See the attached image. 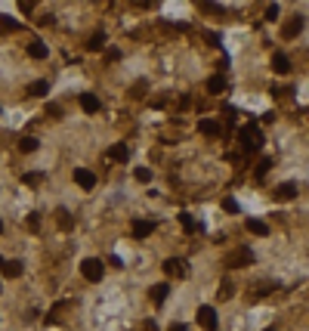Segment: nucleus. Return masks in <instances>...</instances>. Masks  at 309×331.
<instances>
[{
  "instance_id": "f257e3e1",
  "label": "nucleus",
  "mask_w": 309,
  "mask_h": 331,
  "mask_svg": "<svg viewBox=\"0 0 309 331\" xmlns=\"http://www.w3.org/2000/svg\"><path fill=\"white\" fill-rule=\"evenodd\" d=\"M238 143H241V149H244L247 155L260 152V146H263V133H260V127H257L254 121H250L247 127H241V130H238Z\"/></svg>"
},
{
  "instance_id": "f03ea898",
  "label": "nucleus",
  "mask_w": 309,
  "mask_h": 331,
  "mask_svg": "<svg viewBox=\"0 0 309 331\" xmlns=\"http://www.w3.org/2000/svg\"><path fill=\"white\" fill-rule=\"evenodd\" d=\"M81 276L87 282H102V276H105V263H102L99 257H87L81 263Z\"/></svg>"
},
{
  "instance_id": "7ed1b4c3",
  "label": "nucleus",
  "mask_w": 309,
  "mask_h": 331,
  "mask_svg": "<svg viewBox=\"0 0 309 331\" xmlns=\"http://www.w3.org/2000/svg\"><path fill=\"white\" fill-rule=\"evenodd\" d=\"M247 263H254V251L250 248H238V251H232V254H226V266L229 269H238V266H247Z\"/></svg>"
},
{
  "instance_id": "20e7f679",
  "label": "nucleus",
  "mask_w": 309,
  "mask_h": 331,
  "mask_svg": "<svg viewBox=\"0 0 309 331\" xmlns=\"http://www.w3.org/2000/svg\"><path fill=\"white\" fill-rule=\"evenodd\" d=\"M74 183L84 192H90V189H96V174H93V170H87V167H74Z\"/></svg>"
},
{
  "instance_id": "39448f33",
  "label": "nucleus",
  "mask_w": 309,
  "mask_h": 331,
  "mask_svg": "<svg viewBox=\"0 0 309 331\" xmlns=\"http://www.w3.org/2000/svg\"><path fill=\"white\" fill-rule=\"evenodd\" d=\"M164 272L170 279H186V263H182L179 257H167L164 260Z\"/></svg>"
},
{
  "instance_id": "423d86ee",
  "label": "nucleus",
  "mask_w": 309,
  "mask_h": 331,
  "mask_svg": "<svg viewBox=\"0 0 309 331\" xmlns=\"http://www.w3.org/2000/svg\"><path fill=\"white\" fill-rule=\"evenodd\" d=\"M198 325L207 328V331H216V313H213V306H198Z\"/></svg>"
},
{
  "instance_id": "0eeeda50",
  "label": "nucleus",
  "mask_w": 309,
  "mask_h": 331,
  "mask_svg": "<svg viewBox=\"0 0 309 331\" xmlns=\"http://www.w3.org/2000/svg\"><path fill=\"white\" fill-rule=\"evenodd\" d=\"M300 31H303V16H291L288 22H284V28H281V37L291 40V37H297Z\"/></svg>"
},
{
  "instance_id": "6e6552de",
  "label": "nucleus",
  "mask_w": 309,
  "mask_h": 331,
  "mask_svg": "<svg viewBox=\"0 0 309 331\" xmlns=\"http://www.w3.org/2000/svg\"><path fill=\"white\" fill-rule=\"evenodd\" d=\"M130 229H133V238H148V235L155 232V223L152 220H133Z\"/></svg>"
},
{
  "instance_id": "1a4fd4ad",
  "label": "nucleus",
  "mask_w": 309,
  "mask_h": 331,
  "mask_svg": "<svg viewBox=\"0 0 309 331\" xmlns=\"http://www.w3.org/2000/svg\"><path fill=\"white\" fill-rule=\"evenodd\" d=\"M198 133H204V136H220L223 127H220V121H213V118H201L198 121Z\"/></svg>"
},
{
  "instance_id": "9d476101",
  "label": "nucleus",
  "mask_w": 309,
  "mask_h": 331,
  "mask_svg": "<svg viewBox=\"0 0 309 331\" xmlns=\"http://www.w3.org/2000/svg\"><path fill=\"white\" fill-rule=\"evenodd\" d=\"M167 294H170V285H167V282H158V285H152V288H148V297H152V303H164Z\"/></svg>"
},
{
  "instance_id": "9b49d317",
  "label": "nucleus",
  "mask_w": 309,
  "mask_h": 331,
  "mask_svg": "<svg viewBox=\"0 0 309 331\" xmlns=\"http://www.w3.org/2000/svg\"><path fill=\"white\" fill-rule=\"evenodd\" d=\"M275 198H278V201L297 198V183H281V186H275Z\"/></svg>"
},
{
  "instance_id": "f8f14e48",
  "label": "nucleus",
  "mask_w": 309,
  "mask_h": 331,
  "mask_svg": "<svg viewBox=\"0 0 309 331\" xmlns=\"http://www.w3.org/2000/svg\"><path fill=\"white\" fill-rule=\"evenodd\" d=\"M272 72L288 74V72H291V59H288L284 53H272Z\"/></svg>"
},
{
  "instance_id": "ddd939ff",
  "label": "nucleus",
  "mask_w": 309,
  "mask_h": 331,
  "mask_svg": "<svg viewBox=\"0 0 309 331\" xmlns=\"http://www.w3.org/2000/svg\"><path fill=\"white\" fill-rule=\"evenodd\" d=\"M81 109L87 111V115H96L99 111V96L96 93H81Z\"/></svg>"
},
{
  "instance_id": "4468645a",
  "label": "nucleus",
  "mask_w": 309,
  "mask_h": 331,
  "mask_svg": "<svg viewBox=\"0 0 309 331\" xmlns=\"http://www.w3.org/2000/svg\"><path fill=\"white\" fill-rule=\"evenodd\" d=\"M108 158H111V161H118V164H124V161L130 158V149H127L124 143H114L111 149H108Z\"/></svg>"
},
{
  "instance_id": "2eb2a0df",
  "label": "nucleus",
  "mask_w": 309,
  "mask_h": 331,
  "mask_svg": "<svg viewBox=\"0 0 309 331\" xmlns=\"http://www.w3.org/2000/svg\"><path fill=\"white\" fill-rule=\"evenodd\" d=\"M247 232L263 238V235H269V226L263 223V220H257V217H247Z\"/></svg>"
},
{
  "instance_id": "dca6fc26",
  "label": "nucleus",
  "mask_w": 309,
  "mask_h": 331,
  "mask_svg": "<svg viewBox=\"0 0 309 331\" xmlns=\"http://www.w3.org/2000/svg\"><path fill=\"white\" fill-rule=\"evenodd\" d=\"M56 223H59V229H74V220H71V214H68L65 208H59V211H56Z\"/></svg>"
},
{
  "instance_id": "f3484780",
  "label": "nucleus",
  "mask_w": 309,
  "mask_h": 331,
  "mask_svg": "<svg viewBox=\"0 0 309 331\" xmlns=\"http://www.w3.org/2000/svg\"><path fill=\"white\" fill-rule=\"evenodd\" d=\"M207 93H226V77L223 74L207 77Z\"/></svg>"
},
{
  "instance_id": "a211bd4d",
  "label": "nucleus",
  "mask_w": 309,
  "mask_h": 331,
  "mask_svg": "<svg viewBox=\"0 0 309 331\" xmlns=\"http://www.w3.org/2000/svg\"><path fill=\"white\" fill-rule=\"evenodd\" d=\"M25 93L28 96H47L50 93V81H34V84H28Z\"/></svg>"
},
{
  "instance_id": "6ab92c4d",
  "label": "nucleus",
  "mask_w": 309,
  "mask_h": 331,
  "mask_svg": "<svg viewBox=\"0 0 309 331\" xmlns=\"http://www.w3.org/2000/svg\"><path fill=\"white\" fill-rule=\"evenodd\" d=\"M0 269H3L6 279H19V276H22V263H19V260H6V263L0 266Z\"/></svg>"
},
{
  "instance_id": "aec40b11",
  "label": "nucleus",
  "mask_w": 309,
  "mask_h": 331,
  "mask_svg": "<svg viewBox=\"0 0 309 331\" xmlns=\"http://www.w3.org/2000/svg\"><path fill=\"white\" fill-rule=\"evenodd\" d=\"M28 56H31V59H47V56H50V50L43 47L40 40H34V43H28Z\"/></svg>"
},
{
  "instance_id": "412c9836",
  "label": "nucleus",
  "mask_w": 309,
  "mask_h": 331,
  "mask_svg": "<svg viewBox=\"0 0 309 331\" xmlns=\"http://www.w3.org/2000/svg\"><path fill=\"white\" fill-rule=\"evenodd\" d=\"M102 47H105V34H102V31L93 34V37L87 40V50H90V53H96V50H102Z\"/></svg>"
},
{
  "instance_id": "4be33fe9",
  "label": "nucleus",
  "mask_w": 309,
  "mask_h": 331,
  "mask_svg": "<svg viewBox=\"0 0 309 331\" xmlns=\"http://www.w3.org/2000/svg\"><path fill=\"white\" fill-rule=\"evenodd\" d=\"M19 152H37V140H34V136H22L19 140Z\"/></svg>"
},
{
  "instance_id": "5701e85b",
  "label": "nucleus",
  "mask_w": 309,
  "mask_h": 331,
  "mask_svg": "<svg viewBox=\"0 0 309 331\" xmlns=\"http://www.w3.org/2000/svg\"><path fill=\"white\" fill-rule=\"evenodd\" d=\"M179 223H182V229H186V232H195L198 229V223H195V217H192V214H179Z\"/></svg>"
},
{
  "instance_id": "b1692460",
  "label": "nucleus",
  "mask_w": 309,
  "mask_h": 331,
  "mask_svg": "<svg viewBox=\"0 0 309 331\" xmlns=\"http://www.w3.org/2000/svg\"><path fill=\"white\" fill-rule=\"evenodd\" d=\"M0 31H19V22L9 16H0Z\"/></svg>"
},
{
  "instance_id": "393cba45",
  "label": "nucleus",
  "mask_w": 309,
  "mask_h": 331,
  "mask_svg": "<svg viewBox=\"0 0 309 331\" xmlns=\"http://www.w3.org/2000/svg\"><path fill=\"white\" fill-rule=\"evenodd\" d=\"M22 180H25L28 186H40V183H43V174H40V170H31V174H25Z\"/></svg>"
},
{
  "instance_id": "a878e982",
  "label": "nucleus",
  "mask_w": 309,
  "mask_h": 331,
  "mask_svg": "<svg viewBox=\"0 0 309 331\" xmlns=\"http://www.w3.org/2000/svg\"><path fill=\"white\" fill-rule=\"evenodd\" d=\"M133 177L139 180V183H148V180H152V167H136V170H133Z\"/></svg>"
},
{
  "instance_id": "bb28decb",
  "label": "nucleus",
  "mask_w": 309,
  "mask_h": 331,
  "mask_svg": "<svg viewBox=\"0 0 309 331\" xmlns=\"http://www.w3.org/2000/svg\"><path fill=\"white\" fill-rule=\"evenodd\" d=\"M216 297H220V300H229V297H232V282H223L220 291H216Z\"/></svg>"
},
{
  "instance_id": "cd10ccee",
  "label": "nucleus",
  "mask_w": 309,
  "mask_h": 331,
  "mask_svg": "<svg viewBox=\"0 0 309 331\" xmlns=\"http://www.w3.org/2000/svg\"><path fill=\"white\" fill-rule=\"evenodd\" d=\"M28 229H31V232L40 229V214H28Z\"/></svg>"
},
{
  "instance_id": "c85d7f7f",
  "label": "nucleus",
  "mask_w": 309,
  "mask_h": 331,
  "mask_svg": "<svg viewBox=\"0 0 309 331\" xmlns=\"http://www.w3.org/2000/svg\"><path fill=\"white\" fill-rule=\"evenodd\" d=\"M269 167H272V158H263V161H260V167H257V177H263Z\"/></svg>"
},
{
  "instance_id": "c756f323",
  "label": "nucleus",
  "mask_w": 309,
  "mask_h": 331,
  "mask_svg": "<svg viewBox=\"0 0 309 331\" xmlns=\"http://www.w3.org/2000/svg\"><path fill=\"white\" fill-rule=\"evenodd\" d=\"M201 13H223V6H216V3H201Z\"/></svg>"
},
{
  "instance_id": "7c9ffc66",
  "label": "nucleus",
  "mask_w": 309,
  "mask_h": 331,
  "mask_svg": "<svg viewBox=\"0 0 309 331\" xmlns=\"http://www.w3.org/2000/svg\"><path fill=\"white\" fill-rule=\"evenodd\" d=\"M223 208L235 214V211H238V201H235V198H223Z\"/></svg>"
},
{
  "instance_id": "2f4dec72",
  "label": "nucleus",
  "mask_w": 309,
  "mask_h": 331,
  "mask_svg": "<svg viewBox=\"0 0 309 331\" xmlns=\"http://www.w3.org/2000/svg\"><path fill=\"white\" fill-rule=\"evenodd\" d=\"M275 16H278V6H275V3L266 6V19H275Z\"/></svg>"
},
{
  "instance_id": "473e14b6",
  "label": "nucleus",
  "mask_w": 309,
  "mask_h": 331,
  "mask_svg": "<svg viewBox=\"0 0 309 331\" xmlns=\"http://www.w3.org/2000/svg\"><path fill=\"white\" fill-rule=\"evenodd\" d=\"M47 115H53V118H59V115H62V109H59V106H47Z\"/></svg>"
},
{
  "instance_id": "72a5a7b5",
  "label": "nucleus",
  "mask_w": 309,
  "mask_h": 331,
  "mask_svg": "<svg viewBox=\"0 0 309 331\" xmlns=\"http://www.w3.org/2000/svg\"><path fill=\"white\" fill-rule=\"evenodd\" d=\"M121 59V50H108V62H118Z\"/></svg>"
},
{
  "instance_id": "f704fd0d",
  "label": "nucleus",
  "mask_w": 309,
  "mask_h": 331,
  "mask_svg": "<svg viewBox=\"0 0 309 331\" xmlns=\"http://www.w3.org/2000/svg\"><path fill=\"white\" fill-rule=\"evenodd\" d=\"M167 331H186V325H182V322H173V325H170Z\"/></svg>"
},
{
  "instance_id": "c9c22d12",
  "label": "nucleus",
  "mask_w": 309,
  "mask_h": 331,
  "mask_svg": "<svg viewBox=\"0 0 309 331\" xmlns=\"http://www.w3.org/2000/svg\"><path fill=\"white\" fill-rule=\"evenodd\" d=\"M0 232H3V223H0Z\"/></svg>"
},
{
  "instance_id": "e433bc0d",
  "label": "nucleus",
  "mask_w": 309,
  "mask_h": 331,
  "mask_svg": "<svg viewBox=\"0 0 309 331\" xmlns=\"http://www.w3.org/2000/svg\"><path fill=\"white\" fill-rule=\"evenodd\" d=\"M266 331H275V328H266Z\"/></svg>"
},
{
  "instance_id": "4c0bfd02",
  "label": "nucleus",
  "mask_w": 309,
  "mask_h": 331,
  "mask_svg": "<svg viewBox=\"0 0 309 331\" xmlns=\"http://www.w3.org/2000/svg\"><path fill=\"white\" fill-rule=\"evenodd\" d=\"M0 266H3V260H0Z\"/></svg>"
}]
</instances>
